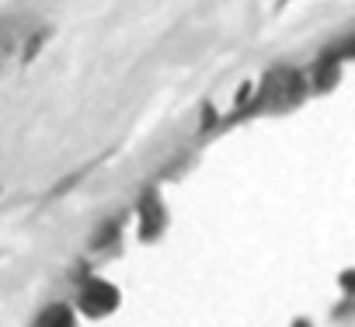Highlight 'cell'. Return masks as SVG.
<instances>
[{
  "mask_svg": "<svg viewBox=\"0 0 355 327\" xmlns=\"http://www.w3.org/2000/svg\"><path fill=\"white\" fill-rule=\"evenodd\" d=\"M341 282H345V289H348V292H355V272H352V275H345Z\"/></svg>",
  "mask_w": 355,
  "mask_h": 327,
  "instance_id": "obj_6",
  "label": "cell"
},
{
  "mask_svg": "<svg viewBox=\"0 0 355 327\" xmlns=\"http://www.w3.org/2000/svg\"><path fill=\"white\" fill-rule=\"evenodd\" d=\"M77 306L87 313V317H105L119 306V289L105 279H91L80 285V296H77Z\"/></svg>",
  "mask_w": 355,
  "mask_h": 327,
  "instance_id": "obj_1",
  "label": "cell"
},
{
  "mask_svg": "<svg viewBox=\"0 0 355 327\" xmlns=\"http://www.w3.org/2000/svg\"><path fill=\"white\" fill-rule=\"evenodd\" d=\"M160 227H164V206H160L157 199H146V202L139 206V237L150 240V237L160 233Z\"/></svg>",
  "mask_w": 355,
  "mask_h": 327,
  "instance_id": "obj_4",
  "label": "cell"
},
{
  "mask_svg": "<svg viewBox=\"0 0 355 327\" xmlns=\"http://www.w3.org/2000/svg\"><path fill=\"white\" fill-rule=\"evenodd\" d=\"M25 28H28L25 18H0V70H4L18 56V49L28 42Z\"/></svg>",
  "mask_w": 355,
  "mask_h": 327,
  "instance_id": "obj_3",
  "label": "cell"
},
{
  "mask_svg": "<svg viewBox=\"0 0 355 327\" xmlns=\"http://www.w3.org/2000/svg\"><path fill=\"white\" fill-rule=\"evenodd\" d=\"M35 327H77V317L67 303H53L35 317Z\"/></svg>",
  "mask_w": 355,
  "mask_h": 327,
  "instance_id": "obj_5",
  "label": "cell"
},
{
  "mask_svg": "<svg viewBox=\"0 0 355 327\" xmlns=\"http://www.w3.org/2000/svg\"><path fill=\"white\" fill-rule=\"evenodd\" d=\"M300 94H303V80H300V73H293V70H275L272 77H268V101L272 105H293V101H300Z\"/></svg>",
  "mask_w": 355,
  "mask_h": 327,
  "instance_id": "obj_2",
  "label": "cell"
}]
</instances>
